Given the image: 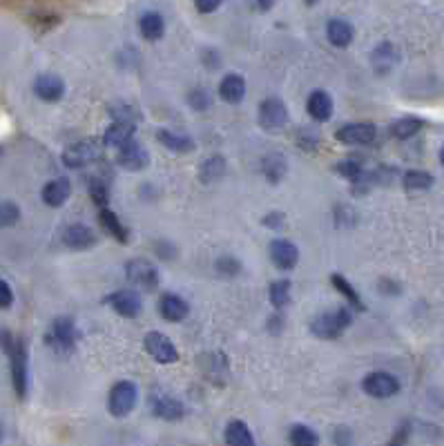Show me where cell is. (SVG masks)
<instances>
[{
  "instance_id": "39",
  "label": "cell",
  "mask_w": 444,
  "mask_h": 446,
  "mask_svg": "<svg viewBox=\"0 0 444 446\" xmlns=\"http://www.w3.org/2000/svg\"><path fill=\"white\" fill-rule=\"evenodd\" d=\"M188 103H190L192 110L203 112V110H208V107L212 105V98H210V94L203 87H197V89H192V92L188 94Z\"/></svg>"
},
{
  "instance_id": "25",
  "label": "cell",
  "mask_w": 444,
  "mask_h": 446,
  "mask_svg": "<svg viewBox=\"0 0 444 446\" xmlns=\"http://www.w3.org/2000/svg\"><path fill=\"white\" fill-rule=\"evenodd\" d=\"M139 32L145 40H159L165 32L163 16L159 12H145L139 18Z\"/></svg>"
},
{
  "instance_id": "29",
  "label": "cell",
  "mask_w": 444,
  "mask_h": 446,
  "mask_svg": "<svg viewBox=\"0 0 444 446\" xmlns=\"http://www.w3.org/2000/svg\"><path fill=\"white\" fill-rule=\"evenodd\" d=\"M331 281H333V285H335V290L342 294V297L351 303L353 308H358V310H364L366 306L362 303V297H360V292L353 288V283L346 279L344 274H340V272H333L331 274Z\"/></svg>"
},
{
  "instance_id": "42",
  "label": "cell",
  "mask_w": 444,
  "mask_h": 446,
  "mask_svg": "<svg viewBox=\"0 0 444 446\" xmlns=\"http://www.w3.org/2000/svg\"><path fill=\"white\" fill-rule=\"evenodd\" d=\"M333 440H335L337 446H351V444H353V433H351V428H346V426H337V428H335Z\"/></svg>"
},
{
  "instance_id": "21",
  "label": "cell",
  "mask_w": 444,
  "mask_h": 446,
  "mask_svg": "<svg viewBox=\"0 0 444 446\" xmlns=\"http://www.w3.org/2000/svg\"><path fill=\"white\" fill-rule=\"evenodd\" d=\"M219 96L224 98L226 103H242L246 98V80L239 74H228L224 76V80L219 83Z\"/></svg>"
},
{
  "instance_id": "28",
  "label": "cell",
  "mask_w": 444,
  "mask_h": 446,
  "mask_svg": "<svg viewBox=\"0 0 444 446\" xmlns=\"http://www.w3.org/2000/svg\"><path fill=\"white\" fill-rule=\"evenodd\" d=\"M99 219H101V226L108 230L110 235L119 241V244H128L130 232H128V228L121 223V219L117 217V212H112L110 208H103L101 214H99Z\"/></svg>"
},
{
  "instance_id": "34",
  "label": "cell",
  "mask_w": 444,
  "mask_h": 446,
  "mask_svg": "<svg viewBox=\"0 0 444 446\" xmlns=\"http://www.w3.org/2000/svg\"><path fill=\"white\" fill-rule=\"evenodd\" d=\"M335 172L344 176V178H349V181H358V178L364 174V163L360 159H355V156H349V159H344L340 161V163L335 165Z\"/></svg>"
},
{
  "instance_id": "27",
  "label": "cell",
  "mask_w": 444,
  "mask_h": 446,
  "mask_svg": "<svg viewBox=\"0 0 444 446\" xmlns=\"http://www.w3.org/2000/svg\"><path fill=\"white\" fill-rule=\"evenodd\" d=\"M371 62H373V67H375V71H379V74H386V71L397 62V49L390 43H382V45H377L375 49H373Z\"/></svg>"
},
{
  "instance_id": "48",
  "label": "cell",
  "mask_w": 444,
  "mask_h": 446,
  "mask_svg": "<svg viewBox=\"0 0 444 446\" xmlns=\"http://www.w3.org/2000/svg\"><path fill=\"white\" fill-rule=\"evenodd\" d=\"M440 161H442V165H444V148H442V152H440Z\"/></svg>"
},
{
  "instance_id": "14",
  "label": "cell",
  "mask_w": 444,
  "mask_h": 446,
  "mask_svg": "<svg viewBox=\"0 0 444 446\" xmlns=\"http://www.w3.org/2000/svg\"><path fill=\"white\" fill-rule=\"evenodd\" d=\"M159 312L165 321L170 324H176V321H183L185 317L190 315V306L181 294H174V292H163V297L159 299Z\"/></svg>"
},
{
  "instance_id": "46",
  "label": "cell",
  "mask_w": 444,
  "mask_h": 446,
  "mask_svg": "<svg viewBox=\"0 0 444 446\" xmlns=\"http://www.w3.org/2000/svg\"><path fill=\"white\" fill-rule=\"evenodd\" d=\"M194 7H197L199 14H212V12H217V9L221 7V3H203V0H199V3L194 5Z\"/></svg>"
},
{
  "instance_id": "45",
  "label": "cell",
  "mask_w": 444,
  "mask_h": 446,
  "mask_svg": "<svg viewBox=\"0 0 444 446\" xmlns=\"http://www.w3.org/2000/svg\"><path fill=\"white\" fill-rule=\"evenodd\" d=\"M406 440H408V424H402L395 431V435L390 437V442L386 444V446H404L406 444Z\"/></svg>"
},
{
  "instance_id": "17",
  "label": "cell",
  "mask_w": 444,
  "mask_h": 446,
  "mask_svg": "<svg viewBox=\"0 0 444 446\" xmlns=\"http://www.w3.org/2000/svg\"><path fill=\"white\" fill-rule=\"evenodd\" d=\"M152 413L161 419H167V422H176L183 417V404L167 392H156L152 395Z\"/></svg>"
},
{
  "instance_id": "3",
  "label": "cell",
  "mask_w": 444,
  "mask_h": 446,
  "mask_svg": "<svg viewBox=\"0 0 444 446\" xmlns=\"http://www.w3.org/2000/svg\"><path fill=\"white\" fill-rule=\"evenodd\" d=\"M137 404H139V386L135 382L123 379L119 384H114L108 399V410L114 417H128L137 408Z\"/></svg>"
},
{
  "instance_id": "31",
  "label": "cell",
  "mask_w": 444,
  "mask_h": 446,
  "mask_svg": "<svg viewBox=\"0 0 444 446\" xmlns=\"http://www.w3.org/2000/svg\"><path fill=\"white\" fill-rule=\"evenodd\" d=\"M290 446H319V435L310 426L295 424L288 433Z\"/></svg>"
},
{
  "instance_id": "15",
  "label": "cell",
  "mask_w": 444,
  "mask_h": 446,
  "mask_svg": "<svg viewBox=\"0 0 444 446\" xmlns=\"http://www.w3.org/2000/svg\"><path fill=\"white\" fill-rule=\"evenodd\" d=\"M96 241H99L96 232L85 223H74V226H67L63 230V244L72 250H87L96 246Z\"/></svg>"
},
{
  "instance_id": "18",
  "label": "cell",
  "mask_w": 444,
  "mask_h": 446,
  "mask_svg": "<svg viewBox=\"0 0 444 446\" xmlns=\"http://www.w3.org/2000/svg\"><path fill=\"white\" fill-rule=\"evenodd\" d=\"M353 36H355V30L349 21H344V18H333V21H328L326 38L333 47H340V49L349 47V45L353 43Z\"/></svg>"
},
{
  "instance_id": "6",
  "label": "cell",
  "mask_w": 444,
  "mask_h": 446,
  "mask_svg": "<svg viewBox=\"0 0 444 446\" xmlns=\"http://www.w3.org/2000/svg\"><path fill=\"white\" fill-rule=\"evenodd\" d=\"M143 346H145L148 355L152 357L156 364H174L179 360V351H176L170 339L163 333H159V330H150L143 339Z\"/></svg>"
},
{
  "instance_id": "22",
  "label": "cell",
  "mask_w": 444,
  "mask_h": 446,
  "mask_svg": "<svg viewBox=\"0 0 444 446\" xmlns=\"http://www.w3.org/2000/svg\"><path fill=\"white\" fill-rule=\"evenodd\" d=\"M224 440L228 446H255V437H253L250 426L242 422V419H233V422L226 426Z\"/></svg>"
},
{
  "instance_id": "26",
  "label": "cell",
  "mask_w": 444,
  "mask_h": 446,
  "mask_svg": "<svg viewBox=\"0 0 444 446\" xmlns=\"http://www.w3.org/2000/svg\"><path fill=\"white\" fill-rule=\"evenodd\" d=\"M261 172L266 176V181L279 183L281 178L286 176V172H288V163H286V159H283V154H279V152H272V154L264 156Z\"/></svg>"
},
{
  "instance_id": "4",
  "label": "cell",
  "mask_w": 444,
  "mask_h": 446,
  "mask_svg": "<svg viewBox=\"0 0 444 446\" xmlns=\"http://www.w3.org/2000/svg\"><path fill=\"white\" fill-rule=\"evenodd\" d=\"M78 337H81V333H78L74 321L69 317H58L47 333V344L54 348L56 353H69V351H74Z\"/></svg>"
},
{
  "instance_id": "37",
  "label": "cell",
  "mask_w": 444,
  "mask_h": 446,
  "mask_svg": "<svg viewBox=\"0 0 444 446\" xmlns=\"http://www.w3.org/2000/svg\"><path fill=\"white\" fill-rule=\"evenodd\" d=\"M110 112L114 116V121H121V123H135L139 121V114L135 112V107L128 105V103H114L110 107Z\"/></svg>"
},
{
  "instance_id": "33",
  "label": "cell",
  "mask_w": 444,
  "mask_h": 446,
  "mask_svg": "<svg viewBox=\"0 0 444 446\" xmlns=\"http://www.w3.org/2000/svg\"><path fill=\"white\" fill-rule=\"evenodd\" d=\"M268 297H270V303L277 310H281L283 306H288V301H290V281H286V279L272 281L270 288H268Z\"/></svg>"
},
{
  "instance_id": "7",
  "label": "cell",
  "mask_w": 444,
  "mask_h": 446,
  "mask_svg": "<svg viewBox=\"0 0 444 446\" xmlns=\"http://www.w3.org/2000/svg\"><path fill=\"white\" fill-rule=\"evenodd\" d=\"M362 388L371 397L386 399V397H393V395H397V392H399V382L390 373L375 371V373H369L366 377H364Z\"/></svg>"
},
{
  "instance_id": "8",
  "label": "cell",
  "mask_w": 444,
  "mask_h": 446,
  "mask_svg": "<svg viewBox=\"0 0 444 446\" xmlns=\"http://www.w3.org/2000/svg\"><path fill=\"white\" fill-rule=\"evenodd\" d=\"M99 156H101L99 143H94V141H78V143L69 145L63 152V163L69 169H81L85 165L94 163V161L99 159Z\"/></svg>"
},
{
  "instance_id": "24",
  "label": "cell",
  "mask_w": 444,
  "mask_h": 446,
  "mask_svg": "<svg viewBox=\"0 0 444 446\" xmlns=\"http://www.w3.org/2000/svg\"><path fill=\"white\" fill-rule=\"evenodd\" d=\"M156 139H159V143H163L167 150L176 152V154H188V152L194 150V141L188 137V134H176L170 130H156Z\"/></svg>"
},
{
  "instance_id": "32",
  "label": "cell",
  "mask_w": 444,
  "mask_h": 446,
  "mask_svg": "<svg viewBox=\"0 0 444 446\" xmlns=\"http://www.w3.org/2000/svg\"><path fill=\"white\" fill-rule=\"evenodd\" d=\"M402 183L408 192H422L433 185V176L429 172H424V169H411V172L404 174Z\"/></svg>"
},
{
  "instance_id": "19",
  "label": "cell",
  "mask_w": 444,
  "mask_h": 446,
  "mask_svg": "<svg viewBox=\"0 0 444 446\" xmlns=\"http://www.w3.org/2000/svg\"><path fill=\"white\" fill-rule=\"evenodd\" d=\"M135 132H137V125L135 123H121V121H114L108 130L103 134V143L108 148H117L121 150L123 145L135 139Z\"/></svg>"
},
{
  "instance_id": "38",
  "label": "cell",
  "mask_w": 444,
  "mask_h": 446,
  "mask_svg": "<svg viewBox=\"0 0 444 446\" xmlns=\"http://www.w3.org/2000/svg\"><path fill=\"white\" fill-rule=\"evenodd\" d=\"M19 219H21L19 205H14L12 201H0V228L14 226Z\"/></svg>"
},
{
  "instance_id": "20",
  "label": "cell",
  "mask_w": 444,
  "mask_h": 446,
  "mask_svg": "<svg viewBox=\"0 0 444 446\" xmlns=\"http://www.w3.org/2000/svg\"><path fill=\"white\" fill-rule=\"evenodd\" d=\"M306 110L315 121H319V123L328 121L333 116V98H331V94L324 92V89H317V92H313L308 96Z\"/></svg>"
},
{
  "instance_id": "47",
  "label": "cell",
  "mask_w": 444,
  "mask_h": 446,
  "mask_svg": "<svg viewBox=\"0 0 444 446\" xmlns=\"http://www.w3.org/2000/svg\"><path fill=\"white\" fill-rule=\"evenodd\" d=\"M255 7L257 9H264V12H266V9H272V3H257Z\"/></svg>"
},
{
  "instance_id": "11",
  "label": "cell",
  "mask_w": 444,
  "mask_h": 446,
  "mask_svg": "<svg viewBox=\"0 0 444 446\" xmlns=\"http://www.w3.org/2000/svg\"><path fill=\"white\" fill-rule=\"evenodd\" d=\"M108 303L119 312L121 317H128V319H135L141 315V310H143V301H141V294L132 288H123V290H117L112 292L108 297Z\"/></svg>"
},
{
  "instance_id": "30",
  "label": "cell",
  "mask_w": 444,
  "mask_h": 446,
  "mask_svg": "<svg viewBox=\"0 0 444 446\" xmlns=\"http://www.w3.org/2000/svg\"><path fill=\"white\" fill-rule=\"evenodd\" d=\"M422 125H424L422 119H417V116H404V119H397L390 125V134H393L395 139L404 141V139L415 137V134L422 130Z\"/></svg>"
},
{
  "instance_id": "5",
  "label": "cell",
  "mask_w": 444,
  "mask_h": 446,
  "mask_svg": "<svg viewBox=\"0 0 444 446\" xmlns=\"http://www.w3.org/2000/svg\"><path fill=\"white\" fill-rule=\"evenodd\" d=\"M126 277L130 283H135L137 288L145 290V292H152L156 290L159 285V270L156 266H152L145 259H130L126 263Z\"/></svg>"
},
{
  "instance_id": "12",
  "label": "cell",
  "mask_w": 444,
  "mask_h": 446,
  "mask_svg": "<svg viewBox=\"0 0 444 446\" xmlns=\"http://www.w3.org/2000/svg\"><path fill=\"white\" fill-rule=\"evenodd\" d=\"M117 163L123 169H130V172H139L150 163V154L148 150L141 145L137 139H132L128 145H123L117 154Z\"/></svg>"
},
{
  "instance_id": "44",
  "label": "cell",
  "mask_w": 444,
  "mask_h": 446,
  "mask_svg": "<svg viewBox=\"0 0 444 446\" xmlns=\"http://www.w3.org/2000/svg\"><path fill=\"white\" fill-rule=\"evenodd\" d=\"M14 301V292L7 281H0V308H10Z\"/></svg>"
},
{
  "instance_id": "2",
  "label": "cell",
  "mask_w": 444,
  "mask_h": 446,
  "mask_svg": "<svg viewBox=\"0 0 444 446\" xmlns=\"http://www.w3.org/2000/svg\"><path fill=\"white\" fill-rule=\"evenodd\" d=\"M351 324H353L351 310L342 306V308L326 310L322 315H317L313 319V324H310V330H313V335L319 339H337Z\"/></svg>"
},
{
  "instance_id": "9",
  "label": "cell",
  "mask_w": 444,
  "mask_h": 446,
  "mask_svg": "<svg viewBox=\"0 0 444 446\" xmlns=\"http://www.w3.org/2000/svg\"><path fill=\"white\" fill-rule=\"evenodd\" d=\"M377 137V128L373 123H349L335 132V139L344 145H369Z\"/></svg>"
},
{
  "instance_id": "23",
  "label": "cell",
  "mask_w": 444,
  "mask_h": 446,
  "mask_svg": "<svg viewBox=\"0 0 444 446\" xmlns=\"http://www.w3.org/2000/svg\"><path fill=\"white\" fill-rule=\"evenodd\" d=\"M69 194H72V187H69V181L67 178H54V181H49L45 187H43V201L51 208H58V205H63Z\"/></svg>"
},
{
  "instance_id": "16",
  "label": "cell",
  "mask_w": 444,
  "mask_h": 446,
  "mask_svg": "<svg viewBox=\"0 0 444 446\" xmlns=\"http://www.w3.org/2000/svg\"><path fill=\"white\" fill-rule=\"evenodd\" d=\"M34 92H36V96L43 98V101L54 103L63 98L65 83H63V78L56 74H43L36 78V83H34Z\"/></svg>"
},
{
  "instance_id": "35",
  "label": "cell",
  "mask_w": 444,
  "mask_h": 446,
  "mask_svg": "<svg viewBox=\"0 0 444 446\" xmlns=\"http://www.w3.org/2000/svg\"><path fill=\"white\" fill-rule=\"evenodd\" d=\"M224 169H226V163H224V159L221 156H210L203 161V165H201V178L203 181H215V178H219L221 174H224Z\"/></svg>"
},
{
  "instance_id": "43",
  "label": "cell",
  "mask_w": 444,
  "mask_h": 446,
  "mask_svg": "<svg viewBox=\"0 0 444 446\" xmlns=\"http://www.w3.org/2000/svg\"><path fill=\"white\" fill-rule=\"evenodd\" d=\"M317 141H319V137H317L315 132H310V130H301V132H299V145H301V148L313 150V148L317 145Z\"/></svg>"
},
{
  "instance_id": "41",
  "label": "cell",
  "mask_w": 444,
  "mask_h": 446,
  "mask_svg": "<svg viewBox=\"0 0 444 446\" xmlns=\"http://www.w3.org/2000/svg\"><path fill=\"white\" fill-rule=\"evenodd\" d=\"M261 223H264L266 228H270V230H281L283 223H286V217H283V212L272 210V212H268V214H266V217L261 219Z\"/></svg>"
},
{
  "instance_id": "1",
  "label": "cell",
  "mask_w": 444,
  "mask_h": 446,
  "mask_svg": "<svg viewBox=\"0 0 444 446\" xmlns=\"http://www.w3.org/2000/svg\"><path fill=\"white\" fill-rule=\"evenodd\" d=\"M0 346L10 355L14 388L19 392V397H25V392H27V355H25V346L21 339L12 337L7 330H0Z\"/></svg>"
},
{
  "instance_id": "13",
  "label": "cell",
  "mask_w": 444,
  "mask_h": 446,
  "mask_svg": "<svg viewBox=\"0 0 444 446\" xmlns=\"http://www.w3.org/2000/svg\"><path fill=\"white\" fill-rule=\"evenodd\" d=\"M268 253H270L272 263L277 266L279 270H292V268H295L297 261H299V250L288 239H274V241H270Z\"/></svg>"
},
{
  "instance_id": "40",
  "label": "cell",
  "mask_w": 444,
  "mask_h": 446,
  "mask_svg": "<svg viewBox=\"0 0 444 446\" xmlns=\"http://www.w3.org/2000/svg\"><path fill=\"white\" fill-rule=\"evenodd\" d=\"M239 270H242V263L233 257H221L217 261V272L226 274V277H235Z\"/></svg>"
},
{
  "instance_id": "36",
  "label": "cell",
  "mask_w": 444,
  "mask_h": 446,
  "mask_svg": "<svg viewBox=\"0 0 444 446\" xmlns=\"http://www.w3.org/2000/svg\"><path fill=\"white\" fill-rule=\"evenodd\" d=\"M90 196H92V201L99 205V208H108V201H110V190H108V185H105V181H101V178H92L90 181Z\"/></svg>"
},
{
  "instance_id": "10",
  "label": "cell",
  "mask_w": 444,
  "mask_h": 446,
  "mask_svg": "<svg viewBox=\"0 0 444 446\" xmlns=\"http://www.w3.org/2000/svg\"><path fill=\"white\" fill-rule=\"evenodd\" d=\"M288 121V110L283 105L281 98L277 96H270V98H264L261 105H259V125L266 130H279L283 128Z\"/></svg>"
}]
</instances>
